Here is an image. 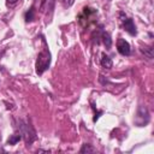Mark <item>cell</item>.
Listing matches in <instances>:
<instances>
[{"mask_svg":"<svg viewBox=\"0 0 154 154\" xmlns=\"http://www.w3.org/2000/svg\"><path fill=\"white\" fill-rule=\"evenodd\" d=\"M18 131L22 135V138L24 140V142L29 146L35 140H36V132L32 129V126L28 123H25L24 120H19L18 123Z\"/></svg>","mask_w":154,"mask_h":154,"instance_id":"cell-1","label":"cell"},{"mask_svg":"<svg viewBox=\"0 0 154 154\" xmlns=\"http://www.w3.org/2000/svg\"><path fill=\"white\" fill-rule=\"evenodd\" d=\"M51 64V53L48 49H42L38 55H37V60H36V73L37 75H42Z\"/></svg>","mask_w":154,"mask_h":154,"instance_id":"cell-2","label":"cell"},{"mask_svg":"<svg viewBox=\"0 0 154 154\" xmlns=\"http://www.w3.org/2000/svg\"><path fill=\"white\" fill-rule=\"evenodd\" d=\"M117 49L122 55H129L131 49H130V45L128 41H125L124 38H118L117 41Z\"/></svg>","mask_w":154,"mask_h":154,"instance_id":"cell-3","label":"cell"},{"mask_svg":"<svg viewBox=\"0 0 154 154\" xmlns=\"http://www.w3.org/2000/svg\"><path fill=\"white\" fill-rule=\"evenodd\" d=\"M123 22H124V28H125V30H126L130 35H136L137 30H136V26H135L134 20H132L131 18H129V19H124Z\"/></svg>","mask_w":154,"mask_h":154,"instance_id":"cell-4","label":"cell"},{"mask_svg":"<svg viewBox=\"0 0 154 154\" xmlns=\"http://www.w3.org/2000/svg\"><path fill=\"white\" fill-rule=\"evenodd\" d=\"M140 49H141V52H142L148 59H153V58H154V49H153V47L144 45V46H141Z\"/></svg>","mask_w":154,"mask_h":154,"instance_id":"cell-5","label":"cell"},{"mask_svg":"<svg viewBox=\"0 0 154 154\" xmlns=\"http://www.w3.org/2000/svg\"><path fill=\"white\" fill-rule=\"evenodd\" d=\"M100 64H101V66H102L103 69H111L112 65H113L112 59H111L108 55H106V54H102V58H101V60H100Z\"/></svg>","mask_w":154,"mask_h":154,"instance_id":"cell-6","label":"cell"},{"mask_svg":"<svg viewBox=\"0 0 154 154\" xmlns=\"http://www.w3.org/2000/svg\"><path fill=\"white\" fill-rule=\"evenodd\" d=\"M22 140V135H20V132L19 131H17V132H14L13 135H11L10 136V138L7 140V144H16L17 142H19Z\"/></svg>","mask_w":154,"mask_h":154,"instance_id":"cell-7","label":"cell"},{"mask_svg":"<svg viewBox=\"0 0 154 154\" xmlns=\"http://www.w3.org/2000/svg\"><path fill=\"white\" fill-rule=\"evenodd\" d=\"M102 38H103V43H105L106 48L109 49L111 46H112V40H111L109 34H108V32H103V34H102Z\"/></svg>","mask_w":154,"mask_h":154,"instance_id":"cell-8","label":"cell"},{"mask_svg":"<svg viewBox=\"0 0 154 154\" xmlns=\"http://www.w3.org/2000/svg\"><path fill=\"white\" fill-rule=\"evenodd\" d=\"M94 152H95V148L91 147V146L88 144V143H84V144L82 146V148L79 149V153H82V154H84V153H94Z\"/></svg>","mask_w":154,"mask_h":154,"instance_id":"cell-9","label":"cell"},{"mask_svg":"<svg viewBox=\"0 0 154 154\" xmlns=\"http://www.w3.org/2000/svg\"><path fill=\"white\" fill-rule=\"evenodd\" d=\"M34 17H35V11H34V7H31V8L25 13V19H26V22H31V20L34 19Z\"/></svg>","mask_w":154,"mask_h":154,"instance_id":"cell-10","label":"cell"},{"mask_svg":"<svg viewBox=\"0 0 154 154\" xmlns=\"http://www.w3.org/2000/svg\"><path fill=\"white\" fill-rule=\"evenodd\" d=\"M61 2H63L66 7H70V6H72V5H73L75 0H61Z\"/></svg>","mask_w":154,"mask_h":154,"instance_id":"cell-11","label":"cell"},{"mask_svg":"<svg viewBox=\"0 0 154 154\" xmlns=\"http://www.w3.org/2000/svg\"><path fill=\"white\" fill-rule=\"evenodd\" d=\"M7 1V5H14L16 2H18V0H6Z\"/></svg>","mask_w":154,"mask_h":154,"instance_id":"cell-12","label":"cell"},{"mask_svg":"<svg viewBox=\"0 0 154 154\" xmlns=\"http://www.w3.org/2000/svg\"><path fill=\"white\" fill-rule=\"evenodd\" d=\"M37 153H48V150H43V149H38Z\"/></svg>","mask_w":154,"mask_h":154,"instance_id":"cell-13","label":"cell"}]
</instances>
